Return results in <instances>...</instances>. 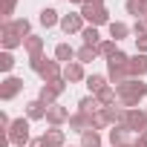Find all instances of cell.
Masks as SVG:
<instances>
[{
	"mask_svg": "<svg viewBox=\"0 0 147 147\" xmlns=\"http://www.w3.org/2000/svg\"><path fill=\"white\" fill-rule=\"evenodd\" d=\"M115 92H118V104L124 110H136L147 95V84H141V78H130L121 87H115Z\"/></svg>",
	"mask_w": 147,
	"mask_h": 147,
	"instance_id": "6da1fadb",
	"label": "cell"
},
{
	"mask_svg": "<svg viewBox=\"0 0 147 147\" xmlns=\"http://www.w3.org/2000/svg\"><path fill=\"white\" fill-rule=\"evenodd\" d=\"M29 66H32L35 75H40L43 84H52V81H61V78H63V63H61V61H49L46 55L29 58Z\"/></svg>",
	"mask_w": 147,
	"mask_h": 147,
	"instance_id": "7a4b0ae2",
	"label": "cell"
},
{
	"mask_svg": "<svg viewBox=\"0 0 147 147\" xmlns=\"http://www.w3.org/2000/svg\"><path fill=\"white\" fill-rule=\"evenodd\" d=\"M6 138L12 141V147H29V141H32L29 138V118H15Z\"/></svg>",
	"mask_w": 147,
	"mask_h": 147,
	"instance_id": "3957f363",
	"label": "cell"
},
{
	"mask_svg": "<svg viewBox=\"0 0 147 147\" xmlns=\"http://www.w3.org/2000/svg\"><path fill=\"white\" fill-rule=\"evenodd\" d=\"M81 15H84V20L90 23V26H110L113 20H110V12H107V6H81Z\"/></svg>",
	"mask_w": 147,
	"mask_h": 147,
	"instance_id": "277c9868",
	"label": "cell"
},
{
	"mask_svg": "<svg viewBox=\"0 0 147 147\" xmlns=\"http://www.w3.org/2000/svg\"><path fill=\"white\" fill-rule=\"evenodd\" d=\"M121 127H127L130 133H138V136H141V133L147 130V110H138V107H136V110H127Z\"/></svg>",
	"mask_w": 147,
	"mask_h": 147,
	"instance_id": "5b68a950",
	"label": "cell"
},
{
	"mask_svg": "<svg viewBox=\"0 0 147 147\" xmlns=\"http://www.w3.org/2000/svg\"><path fill=\"white\" fill-rule=\"evenodd\" d=\"M66 90V81L61 78V81H52V84H43L40 87V92H38V98L46 104V107H52V104H58V98H61V92Z\"/></svg>",
	"mask_w": 147,
	"mask_h": 147,
	"instance_id": "8992f818",
	"label": "cell"
},
{
	"mask_svg": "<svg viewBox=\"0 0 147 147\" xmlns=\"http://www.w3.org/2000/svg\"><path fill=\"white\" fill-rule=\"evenodd\" d=\"M23 92V78H15V75H6L3 84H0V98L3 101H12Z\"/></svg>",
	"mask_w": 147,
	"mask_h": 147,
	"instance_id": "52a82bcc",
	"label": "cell"
},
{
	"mask_svg": "<svg viewBox=\"0 0 147 147\" xmlns=\"http://www.w3.org/2000/svg\"><path fill=\"white\" fill-rule=\"evenodd\" d=\"M63 81H66V84H78V81H87V75H84V63H81V61L63 63Z\"/></svg>",
	"mask_w": 147,
	"mask_h": 147,
	"instance_id": "ba28073f",
	"label": "cell"
},
{
	"mask_svg": "<svg viewBox=\"0 0 147 147\" xmlns=\"http://www.w3.org/2000/svg\"><path fill=\"white\" fill-rule=\"evenodd\" d=\"M69 110L66 107H61V104H52L49 110H46V121L52 124V127H61V124H69Z\"/></svg>",
	"mask_w": 147,
	"mask_h": 147,
	"instance_id": "9c48e42d",
	"label": "cell"
},
{
	"mask_svg": "<svg viewBox=\"0 0 147 147\" xmlns=\"http://www.w3.org/2000/svg\"><path fill=\"white\" fill-rule=\"evenodd\" d=\"M61 29L66 32V35H75V32H84L87 26H84V15L78 12V15H63L61 18Z\"/></svg>",
	"mask_w": 147,
	"mask_h": 147,
	"instance_id": "30bf717a",
	"label": "cell"
},
{
	"mask_svg": "<svg viewBox=\"0 0 147 147\" xmlns=\"http://www.w3.org/2000/svg\"><path fill=\"white\" fill-rule=\"evenodd\" d=\"M69 130H75V133H87V130H92V115L75 110V113L69 115Z\"/></svg>",
	"mask_w": 147,
	"mask_h": 147,
	"instance_id": "8fae6325",
	"label": "cell"
},
{
	"mask_svg": "<svg viewBox=\"0 0 147 147\" xmlns=\"http://www.w3.org/2000/svg\"><path fill=\"white\" fill-rule=\"evenodd\" d=\"M0 26H3V29H12V32H15L18 38H23V40L32 35V32H29V29H32V23H29L26 18H18V20H3Z\"/></svg>",
	"mask_w": 147,
	"mask_h": 147,
	"instance_id": "7c38bea8",
	"label": "cell"
},
{
	"mask_svg": "<svg viewBox=\"0 0 147 147\" xmlns=\"http://www.w3.org/2000/svg\"><path fill=\"white\" fill-rule=\"evenodd\" d=\"M127 66H130V78H141V75H147V55H141V52L133 55Z\"/></svg>",
	"mask_w": 147,
	"mask_h": 147,
	"instance_id": "4fadbf2b",
	"label": "cell"
},
{
	"mask_svg": "<svg viewBox=\"0 0 147 147\" xmlns=\"http://www.w3.org/2000/svg\"><path fill=\"white\" fill-rule=\"evenodd\" d=\"M46 110H49V107H46L40 98H35V101L26 104V118H29V121H40V118H46Z\"/></svg>",
	"mask_w": 147,
	"mask_h": 147,
	"instance_id": "5bb4252c",
	"label": "cell"
},
{
	"mask_svg": "<svg viewBox=\"0 0 147 147\" xmlns=\"http://www.w3.org/2000/svg\"><path fill=\"white\" fill-rule=\"evenodd\" d=\"M0 43H3V49H6V52H12V49L23 46V38H18L12 29H3V26H0Z\"/></svg>",
	"mask_w": 147,
	"mask_h": 147,
	"instance_id": "9a60e30c",
	"label": "cell"
},
{
	"mask_svg": "<svg viewBox=\"0 0 147 147\" xmlns=\"http://www.w3.org/2000/svg\"><path fill=\"white\" fill-rule=\"evenodd\" d=\"M23 49H26V55H29V58H38V55H43V38H38V35H29V38L23 40Z\"/></svg>",
	"mask_w": 147,
	"mask_h": 147,
	"instance_id": "2e32d148",
	"label": "cell"
},
{
	"mask_svg": "<svg viewBox=\"0 0 147 147\" xmlns=\"http://www.w3.org/2000/svg\"><path fill=\"white\" fill-rule=\"evenodd\" d=\"M43 138H46V144H49V147H66V136H63V130H61V127L46 130V133H43Z\"/></svg>",
	"mask_w": 147,
	"mask_h": 147,
	"instance_id": "e0dca14e",
	"label": "cell"
},
{
	"mask_svg": "<svg viewBox=\"0 0 147 147\" xmlns=\"http://www.w3.org/2000/svg\"><path fill=\"white\" fill-rule=\"evenodd\" d=\"M95 98H98L101 107H115V104H118V92H115V87H104Z\"/></svg>",
	"mask_w": 147,
	"mask_h": 147,
	"instance_id": "ac0fdd59",
	"label": "cell"
},
{
	"mask_svg": "<svg viewBox=\"0 0 147 147\" xmlns=\"http://www.w3.org/2000/svg\"><path fill=\"white\" fill-rule=\"evenodd\" d=\"M127 133H130V130L118 124V127H113V130H110V136H107V138H110V144H113V147H121V144H130Z\"/></svg>",
	"mask_w": 147,
	"mask_h": 147,
	"instance_id": "d6986e66",
	"label": "cell"
},
{
	"mask_svg": "<svg viewBox=\"0 0 147 147\" xmlns=\"http://www.w3.org/2000/svg\"><path fill=\"white\" fill-rule=\"evenodd\" d=\"M75 55H78V52L72 49L69 43H58V46H55V61H61V63H72Z\"/></svg>",
	"mask_w": 147,
	"mask_h": 147,
	"instance_id": "ffe728a7",
	"label": "cell"
},
{
	"mask_svg": "<svg viewBox=\"0 0 147 147\" xmlns=\"http://www.w3.org/2000/svg\"><path fill=\"white\" fill-rule=\"evenodd\" d=\"M104 87H110L104 75H95V72H92V75H87V90H90L92 95H98V92H101Z\"/></svg>",
	"mask_w": 147,
	"mask_h": 147,
	"instance_id": "44dd1931",
	"label": "cell"
},
{
	"mask_svg": "<svg viewBox=\"0 0 147 147\" xmlns=\"http://www.w3.org/2000/svg\"><path fill=\"white\" fill-rule=\"evenodd\" d=\"M127 35H130V26H127V23H121V20H113V23H110V38H113L115 43L124 40Z\"/></svg>",
	"mask_w": 147,
	"mask_h": 147,
	"instance_id": "7402d4cb",
	"label": "cell"
},
{
	"mask_svg": "<svg viewBox=\"0 0 147 147\" xmlns=\"http://www.w3.org/2000/svg\"><path fill=\"white\" fill-rule=\"evenodd\" d=\"M78 110H81V113H87V115H92V113H98V110H101V104H98V98H95V95H84V98L78 101Z\"/></svg>",
	"mask_w": 147,
	"mask_h": 147,
	"instance_id": "603a6c76",
	"label": "cell"
},
{
	"mask_svg": "<svg viewBox=\"0 0 147 147\" xmlns=\"http://www.w3.org/2000/svg\"><path fill=\"white\" fill-rule=\"evenodd\" d=\"M124 6H127V15H133V18L138 20V18H144V12H147V0H127Z\"/></svg>",
	"mask_w": 147,
	"mask_h": 147,
	"instance_id": "cb8c5ba5",
	"label": "cell"
},
{
	"mask_svg": "<svg viewBox=\"0 0 147 147\" xmlns=\"http://www.w3.org/2000/svg\"><path fill=\"white\" fill-rule=\"evenodd\" d=\"M118 52H121V49H118V43H115L113 38H107V40H101V43H98V55H104L107 61H110L113 55H118Z\"/></svg>",
	"mask_w": 147,
	"mask_h": 147,
	"instance_id": "d4e9b609",
	"label": "cell"
},
{
	"mask_svg": "<svg viewBox=\"0 0 147 147\" xmlns=\"http://www.w3.org/2000/svg\"><path fill=\"white\" fill-rule=\"evenodd\" d=\"M104 141H101V133L98 130H87V133H81V147H101Z\"/></svg>",
	"mask_w": 147,
	"mask_h": 147,
	"instance_id": "484cf974",
	"label": "cell"
},
{
	"mask_svg": "<svg viewBox=\"0 0 147 147\" xmlns=\"http://www.w3.org/2000/svg\"><path fill=\"white\" fill-rule=\"evenodd\" d=\"M38 20H40L46 29H49V26H61V18H58V12H55V9H43Z\"/></svg>",
	"mask_w": 147,
	"mask_h": 147,
	"instance_id": "4316f807",
	"label": "cell"
},
{
	"mask_svg": "<svg viewBox=\"0 0 147 147\" xmlns=\"http://www.w3.org/2000/svg\"><path fill=\"white\" fill-rule=\"evenodd\" d=\"M81 38H84V46H98V43H101V35H98L95 26H87V29L81 32Z\"/></svg>",
	"mask_w": 147,
	"mask_h": 147,
	"instance_id": "83f0119b",
	"label": "cell"
},
{
	"mask_svg": "<svg viewBox=\"0 0 147 147\" xmlns=\"http://www.w3.org/2000/svg\"><path fill=\"white\" fill-rule=\"evenodd\" d=\"M81 63H92L95 58H98V46H81L78 49V55H75Z\"/></svg>",
	"mask_w": 147,
	"mask_h": 147,
	"instance_id": "f1b7e54d",
	"label": "cell"
},
{
	"mask_svg": "<svg viewBox=\"0 0 147 147\" xmlns=\"http://www.w3.org/2000/svg\"><path fill=\"white\" fill-rule=\"evenodd\" d=\"M12 66H15V55L12 52H0V69H3V72H12Z\"/></svg>",
	"mask_w": 147,
	"mask_h": 147,
	"instance_id": "f546056e",
	"label": "cell"
},
{
	"mask_svg": "<svg viewBox=\"0 0 147 147\" xmlns=\"http://www.w3.org/2000/svg\"><path fill=\"white\" fill-rule=\"evenodd\" d=\"M15 6H18V0H3V20H12V15H15Z\"/></svg>",
	"mask_w": 147,
	"mask_h": 147,
	"instance_id": "4dcf8cb0",
	"label": "cell"
},
{
	"mask_svg": "<svg viewBox=\"0 0 147 147\" xmlns=\"http://www.w3.org/2000/svg\"><path fill=\"white\" fill-rule=\"evenodd\" d=\"M133 32H136V38H144V35H147V18H138V20L133 23Z\"/></svg>",
	"mask_w": 147,
	"mask_h": 147,
	"instance_id": "1f68e13d",
	"label": "cell"
},
{
	"mask_svg": "<svg viewBox=\"0 0 147 147\" xmlns=\"http://www.w3.org/2000/svg\"><path fill=\"white\" fill-rule=\"evenodd\" d=\"M9 127H12V118H9L6 113H0V130H3V133H9Z\"/></svg>",
	"mask_w": 147,
	"mask_h": 147,
	"instance_id": "d6a6232c",
	"label": "cell"
},
{
	"mask_svg": "<svg viewBox=\"0 0 147 147\" xmlns=\"http://www.w3.org/2000/svg\"><path fill=\"white\" fill-rule=\"evenodd\" d=\"M136 49H138L141 55H147V35H144V38H136Z\"/></svg>",
	"mask_w": 147,
	"mask_h": 147,
	"instance_id": "836d02e7",
	"label": "cell"
},
{
	"mask_svg": "<svg viewBox=\"0 0 147 147\" xmlns=\"http://www.w3.org/2000/svg\"><path fill=\"white\" fill-rule=\"evenodd\" d=\"M29 147H49V144H46V138H43V136H38V138H32V141H29Z\"/></svg>",
	"mask_w": 147,
	"mask_h": 147,
	"instance_id": "e575fe53",
	"label": "cell"
},
{
	"mask_svg": "<svg viewBox=\"0 0 147 147\" xmlns=\"http://www.w3.org/2000/svg\"><path fill=\"white\" fill-rule=\"evenodd\" d=\"M136 144H138V147H147V130H144V133L136 138Z\"/></svg>",
	"mask_w": 147,
	"mask_h": 147,
	"instance_id": "d590c367",
	"label": "cell"
},
{
	"mask_svg": "<svg viewBox=\"0 0 147 147\" xmlns=\"http://www.w3.org/2000/svg\"><path fill=\"white\" fill-rule=\"evenodd\" d=\"M84 6H104V0H84Z\"/></svg>",
	"mask_w": 147,
	"mask_h": 147,
	"instance_id": "8d00e7d4",
	"label": "cell"
},
{
	"mask_svg": "<svg viewBox=\"0 0 147 147\" xmlns=\"http://www.w3.org/2000/svg\"><path fill=\"white\" fill-rule=\"evenodd\" d=\"M69 3H78V6H84V0H69Z\"/></svg>",
	"mask_w": 147,
	"mask_h": 147,
	"instance_id": "74e56055",
	"label": "cell"
},
{
	"mask_svg": "<svg viewBox=\"0 0 147 147\" xmlns=\"http://www.w3.org/2000/svg\"><path fill=\"white\" fill-rule=\"evenodd\" d=\"M144 18H147V12H144Z\"/></svg>",
	"mask_w": 147,
	"mask_h": 147,
	"instance_id": "f35d334b",
	"label": "cell"
},
{
	"mask_svg": "<svg viewBox=\"0 0 147 147\" xmlns=\"http://www.w3.org/2000/svg\"><path fill=\"white\" fill-rule=\"evenodd\" d=\"M136 147H138V144H136Z\"/></svg>",
	"mask_w": 147,
	"mask_h": 147,
	"instance_id": "ab89813d",
	"label": "cell"
},
{
	"mask_svg": "<svg viewBox=\"0 0 147 147\" xmlns=\"http://www.w3.org/2000/svg\"><path fill=\"white\" fill-rule=\"evenodd\" d=\"M66 147H69V144H66Z\"/></svg>",
	"mask_w": 147,
	"mask_h": 147,
	"instance_id": "60d3db41",
	"label": "cell"
}]
</instances>
